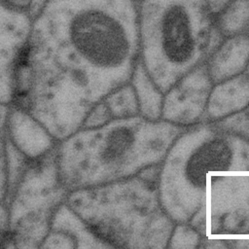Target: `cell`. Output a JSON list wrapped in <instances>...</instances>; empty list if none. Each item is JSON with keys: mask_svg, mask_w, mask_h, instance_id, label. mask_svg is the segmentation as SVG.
<instances>
[{"mask_svg": "<svg viewBox=\"0 0 249 249\" xmlns=\"http://www.w3.org/2000/svg\"><path fill=\"white\" fill-rule=\"evenodd\" d=\"M139 59L136 0H48L17 68L15 105L61 141L130 82Z\"/></svg>", "mask_w": 249, "mask_h": 249, "instance_id": "1", "label": "cell"}, {"mask_svg": "<svg viewBox=\"0 0 249 249\" xmlns=\"http://www.w3.org/2000/svg\"><path fill=\"white\" fill-rule=\"evenodd\" d=\"M186 128L141 115L81 128L56 146L61 184L71 192L135 176L160 164Z\"/></svg>", "mask_w": 249, "mask_h": 249, "instance_id": "2", "label": "cell"}, {"mask_svg": "<svg viewBox=\"0 0 249 249\" xmlns=\"http://www.w3.org/2000/svg\"><path fill=\"white\" fill-rule=\"evenodd\" d=\"M160 164L135 176L68 193L65 202L114 248H166L175 222L159 196Z\"/></svg>", "mask_w": 249, "mask_h": 249, "instance_id": "3", "label": "cell"}, {"mask_svg": "<svg viewBox=\"0 0 249 249\" xmlns=\"http://www.w3.org/2000/svg\"><path fill=\"white\" fill-rule=\"evenodd\" d=\"M138 19L140 60L163 93L224 39L206 0H139Z\"/></svg>", "mask_w": 249, "mask_h": 249, "instance_id": "4", "label": "cell"}, {"mask_svg": "<svg viewBox=\"0 0 249 249\" xmlns=\"http://www.w3.org/2000/svg\"><path fill=\"white\" fill-rule=\"evenodd\" d=\"M212 172H238L234 135L211 123L189 125L163 159L158 188L160 204L176 223H189L207 196Z\"/></svg>", "mask_w": 249, "mask_h": 249, "instance_id": "5", "label": "cell"}, {"mask_svg": "<svg viewBox=\"0 0 249 249\" xmlns=\"http://www.w3.org/2000/svg\"><path fill=\"white\" fill-rule=\"evenodd\" d=\"M68 191L61 184L56 147L31 160L11 196L2 205L8 214L2 244L12 248H40L49 233L53 217L65 202Z\"/></svg>", "mask_w": 249, "mask_h": 249, "instance_id": "6", "label": "cell"}, {"mask_svg": "<svg viewBox=\"0 0 249 249\" xmlns=\"http://www.w3.org/2000/svg\"><path fill=\"white\" fill-rule=\"evenodd\" d=\"M207 237H249V175L209 177Z\"/></svg>", "mask_w": 249, "mask_h": 249, "instance_id": "7", "label": "cell"}, {"mask_svg": "<svg viewBox=\"0 0 249 249\" xmlns=\"http://www.w3.org/2000/svg\"><path fill=\"white\" fill-rule=\"evenodd\" d=\"M33 19L23 10L1 2L0 99L10 104L16 96V72L31 33Z\"/></svg>", "mask_w": 249, "mask_h": 249, "instance_id": "8", "label": "cell"}, {"mask_svg": "<svg viewBox=\"0 0 249 249\" xmlns=\"http://www.w3.org/2000/svg\"><path fill=\"white\" fill-rule=\"evenodd\" d=\"M213 86L206 64L196 67L164 93L160 120L182 126L201 122Z\"/></svg>", "mask_w": 249, "mask_h": 249, "instance_id": "9", "label": "cell"}, {"mask_svg": "<svg viewBox=\"0 0 249 249\" xmlns=\"http://www.w3.org/2000/svg\"><path fill=\"white\" fill-rule=\"evenodd\" d=\"M40 248H114L95 234L66 203L56 209Z\"/></svg>", "mask_w": 249, "mask_h": 249, "instance_id": "10", "label": "cell"}, {"mask_svg": "<svg viewBox=\"0 0 249 249\" xmlns=\"http://www.w3.org/2000/svg\"><path fill=\"white\" fill-rule=\"evenodd\" d=\"M4 129L29 160H38L55 148L56 139L36 118L18 105L10 107Z\"/></svg>", "mask_w": 249, "mask_h": 249, "instance_id": "11", "label": "cell"}, {"mask_svg": "<svg viewBox=\"0 0 249 249\" xmlns=\"http://www.w3.org/2000/svg\"><path fill=\"white\" fill-rule=\"evenodd\" d=\"M248 106L249 76L245 72L213 86L201 122L214 123Z\"/></svg>", "mask_w": 249, "mask_h": 249, "instance_id": "12", "label": "cell"}, {"mask_svg": "<svg viewBox=\"0 0 249 249\" xmlns=\"http://www.w3.org/2000/svg\"><path fill=\"white\" fill-rule=\"evenodd\" d=\"M205 64L214 85L245 73L249 64V34L225 37Z\"/></svg>", "mask_w": 249, "mask_h": 249, "instance_id": "13", "label": "cell"}, {"mask_svg": "<svg viewBox=\"0 0 249 249\" xmlns=\"http://www.w3.org/2000/svg\"><path fill=\"white\" fill-rule=\"evenodd\" d=\"M130 84L136 93L140 115L150 121H160L164 93L154 83L140 59L135 66Z\"/></svg>", "mask_w": 249, "mask_h": 249, "instance_id": "14", "label": "cell"}, {"mask_svg": "<svg viewBox=\"0 0 249 249\" xmlns=\"http://www.w3.org/2000/svg\"><path fill=\"white\" fill-rule=\"evenodd\" d=\"M216 23L224 38L249 34V0H235L216 17Z\"/></svg>", "mask_w": 249, "mask_h": 249, "instance_id": "15", "label": "cell"}, {"mask_svg": "<svg viewBox=\"0 0 249 249\" xmlns=\"http://www.w3.org/2000/svg\"><path fill=\"white\" fill-rule=\"evenodd\" d=\"M103 101L108 107L113 119L140 115L136 93L130 82L109 93Z\"/></svg>", "mask_w": 249, "mask_h": 249, "instance_id": "16", "label": "cell"}, {"mask_svg": "<svg viewBox=\"0 0 249 249\" xmlns=\"http://www.w3.org/2000/svg\"><path fill=\"white\" fill-rule=\"evenodd\" d=\"M211 124L221 131L236 135L249 142V106L240 112Z\"/></svg>", "mask_w": 249, "mask_h": 249, "instance_id": "17", "label": "cell"}, {"mask_svg": "<svg viewBox=\"0 0 249 249\" xmlns=\"http://www.w3.org/2000/svg\"><path fill=\"white\" fill-rule=\"evenodd\" d=\"M201 239L200 233L189 223H178L172 231L167 248H197L200 246Z\"/></svg>", "mask_w": 249, "mask_h": 249, "instance_id": "18", "label": "cell"}, {"mask_svg": "<svg viewBox=\"0 0 249 249\" xmlns=\"http://www.w3.org/2000/svg\"><path fill=\"white\" fill-rule=\"evenodd\" d=\"M113 120L108 107L105 102L102 100L96 104L93 109L87 116L81 128H91L103 125ZM80 128V129H81Z\"/></svg>", "mask_w": 249, "mask_h": 249, "instance_id": "19", "label": "cell"}, {"mask_svg": "<svg viewBox=\"0 0 249 249\" xmlns=\"http://www.w3.org/2000/svg\"><path fill=\"white\" fill-rule=\"evenodd\" d=\"M211 14L216 18L235 0H206Z\"/></svg>", "mask_w": 249, "mask_h": 249, "instance_id": "20", "label": "cell"}, {"mask_svg": "<svg viewBox=\"0 0 249 249\" xmlns=\"http://www.w3.org/2000/svg\"><path fill=\"white\" fill-rule=\"evenodd\" d=\"M227 244L228 248H237V249H249V237H239V238H222Z\"/></svg>", "mask_w": 249, "mask_h": 249, "instance_id": "21", "label": "cell"}, {"mask_svg": "<svg viewBox=\"0 0 249 249\" xmlns=\"http://www.w3.org/2000/svg\"><path fill=\"white\" fill-rule=\"evenodd\" d=\"M1 2L16 9L27 11L31 0H1Z\"/></svg>", "mask_w": 249, "mask_h": 249, "instance_id": "22", "label": "cell"}, {"mask_svg": "<svg viewBox=\"0 0 249 249\" xmlns=\"http://www.w3.org/2000/svg\"><path fill=\"white\" fill-rule=\"evenodd\" d=\"M244 160H245V164L247 168V172H249V142L246 143L245 150H244Z\"/></svg>", "mask_w": 249, "mask_h": 249, "instance_id": "23", "label": "cell"}, {"mask_svg": "<svg viewBox=\"0 0 249 249\" xmlns=\"http://www.w3.org/2000/svg\"><path fill=\"white\" fill-rule=\"evenodd\" d=\"M246 74L249 76V64H248V67H247V69H246Z\"/></svg>", "mask_w": 249, "mask_h": 249, "instance_id": "24", "label": "cell"}, {"mask_svg": "<svg viewBox=\"0 0 249 249\" xmlns=\"http://www.w3.org/2000/svg\"><path fill=\"white\" fill-rule=\"evenodd\" d=\"M136 1H139V0H136Z\"/></svg>", "mask_w": 249, "mask_h": 249, "instance_id": "25", "label": "cell"}]
</instances>
